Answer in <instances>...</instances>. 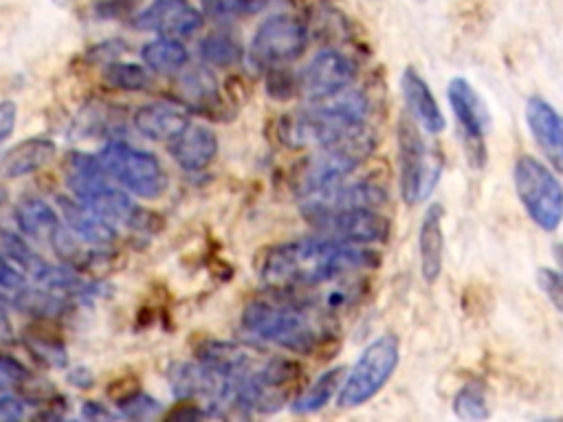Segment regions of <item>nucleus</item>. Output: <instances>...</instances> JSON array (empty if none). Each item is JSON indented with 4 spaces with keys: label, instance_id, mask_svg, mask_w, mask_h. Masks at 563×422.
<instances>
[{
    "label": "nucleus",
    "instance_id": "nucleus-37",
    "mask_svg": "<svg viewBox=\"0 0 563 422\" xmlns=\"http://www.w3.org/2000/svg\"><path fill=\"white\" fill-rule=\"evenodd\" d=\"M15 121H18L15 103L13 101H0V143L7 141L13 134Z\"/></svg>",
    "mask_w": 563,
    "mask_h": 422
},
{
    "label": "nucleus",
    "instance_id": "nucleus-21",
    "mask_svg": "<svg viewBox=\"0 0 563 422\" xmlns=\"http://www.w3.org/2000/svg\"><path fill=\"white\" fill-rule=\"evenodd\" d=\"M169 154L183 169H205L218 154V136L202 123H189L169 141Z\"/></svg>",
    "mask_w": 563,
    "mask_h": 422
},
{
    "label": "nucleus",
    "instance_id": "nucleus-11",
    "mask_svg": "<svg viewBox=\"0 0 563 422\" xmlns=\"http://www.w3.org/2000/svg\"><path fill=\"white\" fill-rule=\"evenodd\" d=\"M308 222L328 237L350 242V244H365V246L385 244L391 231V222L374 207L339 209V211L317 215Z\"/></svg>",
    "mask_w": 563,
    "mask_h": 422
},
{
    "label": "nucleus",
    "instance_id": "nucleus-16",
    "mask_svg": "<svg viewBox=\"0 0 563 422\" xmlns=\"http://www.w3.org/2000/svg\"><path fill=\"white\" fill-rule=\"evenodd\" d=\"M134 26L158 35H191L202 24V11L187 0H154L134 15Z\"/></svg>",
    "mask_w": 563,
    "mask_h": 422
},
{
    "label": "nucleus",
    "instance_id": "nucleus-3",
    "mask_svg": "<svg viewBox=\"0 0 563 422\" xmlns=\"http://www.w3.org/2000/svg\"><path fill=\"white\" fill-rule=\"evenodd\" d=\"M312 103V108L286 114L279 121V138L286 147L319 149L369 130V99L361 90L347 88Z\"/></svg>",
    "mask_w": 563,
    "mask_h": 422
},
{
    "label": "nucleus",
    "instance_id": "nucleus-39",
    "mask_svg": "<svg viewBox=\"0 0 563 422\" xmlns=\"http://www.w3.org/2000/svg\"><path fill=\"white\" fill-rule=\"evenodd\" d=\"M11 338H13V325H11V319H9L4 301L0 299V343H7Z\"/></svg>",
    "mask_w": 563,
    "mask_h": 422
},
{
    "label": "nucleus",
    "instance_id": "nucleus-7",
    "mask_svg": "<svg viewBox=\"0 0 563 422\" xmlns=\"http://www.w3.org/2000/svg\"><path fill=\"white\" fill-rule=\"evenodd\" d=\"M374 134L372 130L339 141L334 145L319 147L317 154L306 163L303 171L297 178V191L301 198L323 191L341 180H345L372 152H374Z\"/></svg>",
    "mask_w": 563,
    "mask_h": 422
},
{
    "label": "nucleus",
    "instance_id": "nucleus-30",
    "mask_svg": "<svg viewBox=\"0 0 563 422\" xmlns=\"http://www.w3.org/2000/svg\"><path fill=\"white\" fill-rule=\"evenodd\" d=\"M453 413L462 420H486L490 418L486 389L479 382H466L453 396Z\"/></svg>",
    "mask_w": 563,
    "mask_h": 422
},
{
    "label": "nucleus",
    "instance_id": "nucleus-38",
    "mask_svg": "<svg viewBox=\"0 0 563 422\" xmlns=\"http://www.w3.org/2000/svg\"><path fill=\"white\" fill-rule=\"evenodd\" d=\"M24 413H26V407H24L22 400L0 393V422L20 420Z\"/></svg>",
    "mask_w": 563,
    "mask_h": 422
},
{
    "label": "nucleus",
    "instance_id": "nucleus-34",
    "mask_svg": "<svg viewBox=\"0 0 563 422\" xmlns=\"http://www.w3.org/2000/svg\"><path fill=\"white\" fill-rule=\"evenodd\" d=\"M537 286L545 295V299L554 306L559 314H563V268H539L537 270Z\"/></svg>",
    "mask_w": 563,
    "mask_h": 422
},
{
    "label": "nucleus",
    "instance_id": "nucleus-40",
    "mask_svg": "<svg viewBox=\"0 0 563 422\" xmlns=\"http://www.w3.org/2000/svg\"><path fill=\"white\" fill-rule=\"evenodd\" d=\"M68 380H70L73 385H77V387H88V385L92 382V376H90V371H88L86 367H79V369H73V371L68 374Z\"/></svg>",
    "mask_w": 563,
    "mask_h": 422
},
{
    "label": "nucleus",
    "instance_id": "nucleus-9",
    "mask_svg": "<svg viewBox=\"0 0 563 422\" xmlns=\"http://www.w3.org/2000/svg\"><path fill=\"white\" fill-rule=\"evenodd\" d=\"M308 44V26L288 13L266 18L253 33L249 57L253 66L273 70L297 59Z\"/></svg>",
    "mask_w": 563,
    "mask_h": 422
},
{
    "label": "nucleus",
    "instance_id": "nucleus-4",
    "mask_svg": "<svg viewBox=\"0 0 563 422\" xmlns=\"http://www.w3.org/2000/svg\"><path fill=\"white\" fill-rule=\"evenodd\" d=\"M422 127L402 114L396 125L398 191L405 204H418L431 196L442 174V158L427 145Z\"/></svg>",
    "mask_w": 563,
    "mask_h": 422
},
{
    "label": "nucleus",
    "instance_id": "nucleus-31",
    "mask_svg": "<svg viewBox=\"0 0 563 422\" xmlns=\"http://www.w3.org/2000/svg\"><path fill=\"white\" fill-rule=\"evenodd\" d=\"M198 48L213 66H231L242 57V46L231 33H209Z\"/></svg>",
    "mask_w": 563,
    "mask_h": 422
},
{
    "label": "nucleus",
    "instance_id": "nucleus-22",
    "mask_svg": "<svg viewBox=\"0 0 563 422\" xmlns=\"http://www.w3.org/2000/svg\"><path fill=\"white\" fill-rule=\"evenodd\" d=\"M77 200H81L88 209H92L101 220H106L114 229H143V222L147 220L145 211L128 193L112 189L110 185Z\"/></svg>",
    "mask_w": 563,
    "mask_h": 422
},
{
    "label": "nucleus",
    "instance_id": "nucleus-36",
    "mask_svg": "<svg viewBox=\"0 0 563 422\" xmlns=\"http://www.w3.org/2000/svg\"><path fill=\"white\" fill-rule=\"evenodd\" d=\"M202 15L211 20H229L246 11V0H200Z\"/></svg>",
    "mask_w": 563,
    "mask_h": 422
},
{
    "label": "nucleus",
    "instance_id": "nucleus-24",
    "mask_svg": "<svg viewBox=\"0 0 563 422\" xmlns=\"http://www.w3.org/2000/svg\"><path fill=\"white\" fill-rule=\"evenodd\" d=\"M57 147L46 136H33L26 141H20L9 152L0 156V176L2 178H20L26 174L37 171L44 167L53 156Z\"/></svg>",
    "mask_w": 563,
    "mask_h": 422
},
{
    "label": "nucleus",
    "instance_id": "nucleus-8",
    "mask_svg": "<svg viewBox=\"0 0 563 422\" xmlns=\"http://www.w3.org/2000/svg\"><path fill=\"white\" fill-rule=\"evenodd\" d=\"M99 160L110 178L139 198H158L169 185L167 174L154 154L123 141L108 143L99 152Z\"/></svg>",
    "mask_w": 563,
    "mask_h": 422
},
{
    "label": "nucleus",
    "instance_id": "nucleus-42",
    "mask_svg": "<svg viewBox=\"0 0 563 422\" xmlns=\"http://www.w3.org/2000/svg\"><path fill=\"white\" fill-rule=\"evenodd\" d=\"M552 255H554L556 264L563 268V242H556V244H554V248H552Z\"/></svg>",
    "mask_w": 563,
    "mask_h": 422
},
{
    "label": "nucleus",
    "instance_id": "nucleus-35",
    "mask_svg": "<svg viewBox=\"0 0 563 422\" xmlns=\"http://www.w3.org/2000/svg\"><path fill=\"white\" fill-rule=\"evenodd\" d=\"M29 347L35 356H40L46 365H57L64 367L66 365V352L64 345L57 343L55 338H44V336H33L29 338Z\"/></svg>",
    "mask_w": 563,
    "mask_h": 422
},
{
    "label": "nucleus",
    "instance_id": "nucleus-41",
    "mask_svg": "<svg viewBox=\"0 0 563 422\" xmlns=\"http://www.w3.org/2000/svg\"><path fill=\"white\" fill-rule=\"evenodd\" d=\"M84 415L86 418H110V411H106L99 402H86L84 404Z\"/></svg>",
    "mask_w": 563,
    "mask_h": 422
},
{
    "label": "nucleus",
    "instance_id": "nucleus-29",
    "mask_svg": "<svg viewBox=\"0 0 563 422\" xmlns=\"http://www.w3.org/2000/svg\"><path fill=\"white\" fill-rule=\"evenodd\" d=\"M178 95L189 106H213L220 97L218 81L207 68H194L178 79Z\"/></svg>",
    "mask_w": 563,
    "mask_h": 422
},
{
    "label": "nucleus",
    "instance_id": "nucleus-27",
    "mask_svg": "<svg viewBox=\"0 0 563 422\" xmlns=\"http://www.w3.org/2000/svg\"><path fill=\"white\" fill-rule=\"evenodd\" d=\"M343 367H332L328 371H323L301 396H297V400L292 402V411L295 413H314L319 409H323L332 396L341 389L343 382Z\"/></svg>",
    "mask_w": 563,
    "mask_h": 422
},
{
    "label": "nucleus",
    "instance_id": "nucleus-19",
    "mask_svg": "<svg viewBox=\"0 0 563 422\" xmlns=\"http://www.w3.org/2000/svg\"><path fill=\"white\" fill-rule=\"evenodd\" d=\"M444 207L433 202L424 209L420 226H418V262L420 275L427 284H435L442 275L444 262Z\"/></svg>",
    "mask_w": 563,
    "mask_h": 422
},
{
    "label": "nucleus",
    "instance_id": "nucleus-26",
    "mask_svg": "<svg viewBox=\"0 0 563 422\" xmlns=\"http://www.w3.org/2000/svg\"><path fill=\"white\" fill-rule=\"evenodd\" d=\"M64 180L68 189L77 196L84 198L101 187L108 185V171L101 165L99 156L88 154V152H68L64 163Z\"/></svg>",
    "mask_w": 563,
    "mask_h": 422
},
{
    "label": "nucleus",
    "instance_id": "nucleus-14",
    "mask_svg": "<svg viewBox=\"0 0 563 422\" xmlns=\"http://www.w3.org/2000/svg\"><path fill=\"white\" fill-rule=\"evenodd\" d=\"M387 200V193L383 187L369 180H354V182H336L323 191L310 193L301 198V209L308 220L339 211V209H354V207H374L380 209Z\"/></svg>",
    "mask_w": 563,
    "mask_h": 422
},
{
    "label": "nucleus",
    "instance_id": "nucleus-28",
    "mask_svg": "<svg viewBox=\"0 0 563 422\" xmlns=\"http://www.w3.org/2000/svg\"><path fill=\"white\" fill-rule=\"evenodd\" d=\"M141 59L147 68L169 73L187 64V48L174 37H158L141 48Z\"/></svg>",
    "mask_w": 563,
    "mask_h": 422
},
{
    "label": "nucleus",
    "instance_id": "nucleus-18",
    "mask_svg": "<svg viewBox=\"0 0 563 422\" xmlns=\"http://www.w3.org/2000/svg\"><path fill=\"white\" fill-rule=\"evenodd\" d=\"M400 95L407 108V114L427 132V134H440L446 127V119L440 110L438 99L433 97L427 79L411 66L402 68L400 73Z\"/></svg>",
    "mask_w": 563,
    "mask_h": 422
},
{
    "label": "nucleus",
    "instance_id": "nucleus-12",
    "mask_svg": "<svg viewBox=\"0 0 563 422\" xmlns=\"http://www.w3.org/2000/svg\"><path fill=\"white\" fill-rule=\"evenodd\" d=\"M354 79V59L339 48H323L303 66L297 77V88L306 99L323 101L347 90Z\"/></svg>",
    "mask_w": 563,
    "mask_h": 422
},
{
    "label": "nucleus",
    "instance_id": "nucleus-25",
    "mask_svg": "<svg viewBox=\"0 0 563 422\" xmlns=\"http://www.w3.org/2000/svg\"><path fill=\"white\" fill-rule=\"evenodd\" d=\"M0 257L35 286L51 268V262H46L22 235L7 229H0Z\"/></svg>",
    "mask_w": 563,
    "mask_h": 422
},
{
    "label": "nucleus",
    "instance_id": "nucleus-20",
    "mask_svg": "<svg viewBox=\"0 0 563 422\" xmlns=\"http://www.w3.org/2000/svg\"><path fill=\"white\" fill-rule=\"evenodd\" d=\"M189 114L183 106L169 101H152L141 106L134 116L132 125L152 141H172L189 125Z\"/></svg>",
    "mask_w": 563,
    "mask_h": 422
},
{
    "label": "nucleus",
    "instance_id": "nucleus-23",
    "mask_svg": "<svg viewBox=\"0 0 563 422\" xmlns=\"http://www.w3.org/2000/svg\"><path fill=\"white\" fill-rule=\"evenodd\" d=\"M57 204H59L62 220H64L66 229H70V233L77 235L79 240H84L92 246H108L114 242V237H117L114 226H110L106 220H101L81 200L59 196Z\"/></svg>",
    "mask_w": 563,
    "mask_h": 422
},
{
    "label": "nucleus",
    "instance_id": "nucleus-10",
    "mask_svg": "<svg viewBox=\"0 0 563 422\" xmlns=\"http://www.w3.org/2000/svg\"><path fill=\"white\" fill-rule=\"evenodd\" d=\"M446 99L460 132L462 149L471 167L482 169L488 160L486 149V130H488V114L486 108L475 92V88L464 77H453L446 86Z\"/></svg>",
    "mask_w": 563,
    "mask_h": 422
},
{
    "label": "nucleus",
    "instance_id": "nucleus-5",
    "mask_svg": "<svg viewBox=\"0 0 563 422\" xmlns=\"http://www.w3.org/2000/svg\"><path fill=\"white\" fill-rule=\"evenodd\" d=\"M515 193L526 215L541 231H556L563 222V185L539 158L521 154L512 165Z\"/></svg>",
    "mask_w": 563,
    "mask_h": 422
},
{
    "label": "nucleus",
    "instance_id": "nucleus-15",
    "mask_svg": "<svg viewBox=\"0 0 563 422\" xmlns=\"http://www.w3.org/2000/svg\"><path fill=\"white\" fill-rule=\"evenodd\" d=\"M264 356L266 354H260L257 349L231 341H202L196 352V360L229 380V385H235L251 376L264 360Z\"/></svg>",
    "mask_w": 563,
    "mask_h": 422
},
{
    "label": "nucleus",
    "instance_id": "nucleus-44",
    "mask_svg": "<svg viewBox=\"0 0 563 422\" xmlns=\"http://www.w3.org/2000/svg\"><path fill=\"white\" fill-rule=\"evenodd\" d=\"M413 2H427V0H413Z\"/></svg>",
    "mask_w": 563,
    "mask_h": 422
},
{
    "label": "nucleus",
    "instance_id": "nucleus-1",
    "mask_svg": "<svg viewBox=\"0 0 563 422\" xmlns=\"http://www.w3.org/2000/svg\"><path fill=\"white\" fill-rule=\"evenodd\" d=\"M380 264L374 246L350 244L323 233L273 246L260 266V279L273 290H308L325 281L363 275Z\"/></svg>",
    "mask_w": 563,
    "mask_h": 422
},
{
    "label": "nucleus",
    "instance_id": "nucleus-17",
    "mask_svg": "<svg viewBox=\"0 0 563 422\" xmlns=\"http://www.w3.org/2000/svg\"><path fill=\"white\" fill-rule=\"evenodd\" d=\"M526 125L548 163L563 171V114L543 97H530L526 101Z\"/></svg>",
    "mask_w": 563,
    "mask_h": 422
},
{
    "label": "nucleus",
    "instance_id": "nucleus-13",
    "mask_svg": "<svg viewBox=\"0 0 563 422\" xmlns=\"http://www.w3.org/2000/svg\"><path fill=\"white\" fill-rule=\"evenodd\" d=\"M15 220L20 231L31 237L37 244H46L53 251H57L62 257H68L75 253V246L66 237V224L62 215L42 198L37 196H24L18 202Z\"/></svg>",
    "mask_w": 563,
    "mask_h": 422
},
{
    "label": "nucleus",
    "instance_id": "nucleus-33",
    "mask_svg": "<svg viewBox=\"0 0 563 422\" xmlns=\"http://www.w3.org/2000/svg\"><path fill=\"white\" fill-rule=\"evenodd\" d=\"M119 409L128 418L145 420V418L158 415L163 411V404L156 398H152V396H147L143 391H132V393H128L125 398L119 400Z\"/></svg>",
    "mask_w": 563,
    "mask_h": 422
},
{
    "label": "nucleus",
    "instance_id": "nucleus-32",
    "mask_svg": "<svg viewBox=\"0 0 563 422\" xmlns=\"http://www.w3.org/2000/svg\"><path fill=\"white\" fill-rule=\"evenodd\" d=\"M103 79H106L108 86L119 88V90H141V88L147 86L150 75H147V70L143 66L114 62V64L106 66Z\"/></svg>",
    "mask_w": 563,
    "mask_h": 422
},
{
    "label": "nucleus",
    "instance_id": "nucleus-2",
    "mask_svg": "<svg viewBox=\"0 0 563 422\" xmlns=\"http://www.w3.org/2000/svg\"><path fill=\"white\" fill-rule=\"evenodd\" d=\"M240 327L257 343L295 354H314L336 332L334 314L288 290L253 299L242 312Z\"/></svg>",
    "mask_w": 563,
    "mask_h": 422
},
{
    "label": "nucleus",
    "instance_id": "nucleus-6",
    "mask_svg": "<svg viewBox=\"0 0 563 422\" xmlns=\"http://www.w3.org/2000/svg\"><path fill=\"white\" fill-rule=\"evenodd\" d=\"M400 360V341L396 334L385 332L376 336L358 354L339 389V407L354 409L369 402L394 376Z\"/></svg>",
    "mask_w": 563,
    "mask_h": 422
},
{
    "label": "nucleus",
    "instance_id": "nucleus-43",
    "mask_svg": "<svg viewBox=\"0 0 563 422\" xmlns=\"http://www.w3.org/2000/svg\"><path fill=\"white\" fill-rule=\"evenodd\" d=\"M2 389H4V376H0V393H2Z\"/></svg>",
    "mask_w": 563,
    "mask_h": 422
}]
</instances>
